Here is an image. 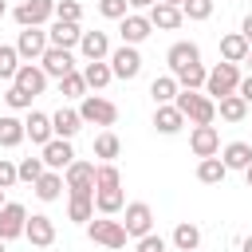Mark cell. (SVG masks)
<instances>
[{"instance_id": "cell-23", "label": "cell", "mask_w": 252, "mask_h": 252, "mask_svg": "<svg viewBox=\"0 0 252 252\" xmlns=\"http://www.w3.org/2000/svg\"><path fill=\"white\" fill-rule=\"evenodd\" d=\"M24 130H28V138H32L35 146H47V142L55 138V130H51V114H39V110H32V114H28Z\"/></svg>"}, {"instance_id": "cell-2", "label": "cell", "mask_w": 252, "mask_h": 252, "mask_svg": "<svg viewBox=\"0 0 252 252\" xmlns=\"http://www.w3.org/2000/svg\"><path fill=\"white\" fill-rule=\"evenodd\" d=\"M240 91V71H236V63H217L213 71H209V79H205V94L213 98V102H220V98H228V94H236Z\"/></svg>"}, {"instance_id": "cell-41", "label": "cell", "mask_w": 252, "mask_h": 252, "mask_svg": "<svg viewBox=\"0 0 252 252\" xmlns=\"http://www.w3.org/2000/svg\"><path fill=\"white\" fill-rule=\"evenodd\" d=\"M79 16H83V8H79V0H55V20H67V24H79Z\"/></svg>"}, {"instance_id": "cell-55", "label": "cell", "mask_w": 252, "mask_h": 252, "mask_svg": "<svg viewBox=\"0 0 252 252\" xmlns=\"http://www.w3.org/2000/svg\"><path fill=\"white\" fill-rule=\"evenodd\" d=\"M0 252H4V240H0Z\"/></svg>"}, {"instance_id": "cell-31", "label": "cell", "mask_w": 252, "mask_h": 252, "mask_svg": "<svg viewBox=\"0 0 252 252\" xmlns=\"http://www.w3.org/2000/svg\"><path fill=\"white\" fill-rule=\"evenodd\" d=\"M173 244H177V252H197V244H201V228L189 224V220H181V224L173 228Z\"/></svg>"}, {"instance_id": "cell-53", "label": "cell", "mask_w": 252, "mask_h": 252, "mask_svg": "<svg viewBox=\"0 0 252 252\" xmlns=\"http://www.w3.org/2000/svg\"><path fill=\"white\" fill-rule=\"evenodd\" d=\"M4 12H8V4H4V0H0V16H4Z\"/></svg>"}, {"instance_id": "cell-56", "label": "cell", "mask_w": 252, "mask_h": 252, "mask_svg": "<svg viewBox=\"0 0 252 252\" xmlns=\"http://www.w3.org/2000/svg\"><path fill=\"white\" fill-rule=\"evenodd\" d=\"M248 63H252V51H248Z\"/></svg>"}, {"instance_id": "cell-35", "label": "cell", "mask_w": 252, "mask_h": 252, "mask_svg": "<svg viewBox=\"0 0 252 252\" xmlns=\"http://www.w3.org/2000/svg\"><path fill=\"white\" fill-rule=\"evenodd\" d=\"M94 189H122V173H118L114 161H102L94 169Z\"/></svg>"}, {"instance_id": "cell-24", "label": "cell", "mask_w": 252, "mask_h": 252, "mask_svg": "<svg viewBox=\"0 0 252 252\" xmlns=\"http://www.w3.org/2000/svg\"><path fill=\"white\" fill-rule=\"evenodd\" d=\"M154 126H158V134H177V130L185 126V114H181L173 102H165V106L154 110Z\"/></svg>"}, {"instance_id": "cell-11", "label": "cell", "mask_w": 252, "mask_h": 252, "mask_svg": "<svg viewBox=\"0 0 252 252\" xmlns=\"http://www.w3.org/2000/svg\"><path fill=\"white\" fill-rule=\"evenodd\" d=\"M189 150H193L197 158H217V154H220V134H217V126H193Z\"/></svg>"}, {"instance_id": "cell-3", "label": "cell", "mask_w": 252, "mask_h": 252, "mask_svg": "<svg viewBox=\"0 0 252 252\" xmlns=\"http://www.w3.org/2000/svg\"><path fill=\"white\" fill-rule=\"evenodd\" d=\"M79 118L83 122H94V126H114L118 122V106L110 98H102V94H87L79 102Z\"/></svg>"}, {"instance_id": "cell-34", "label": "cell", "mask_w": 252, "mask_h": 252, "mask_svg": "<svg viewBox=\"0 0 252 252\" xmlns=\"http://www.w3.org/2000/svg\"><path fill=\"white\" fill-rule=\"evenodd\" d=\"M217 110H220V118H224V122H240V118L248 114V102H244L240 94H228V98H220V102H217Z\"/></svg>"}, {"instance_id": "cell-15", "label": "cell", "mask_w": 252, "mask_h": 252, "mask_svg": "<svg viewBox=\"0 0 252 252\" xmlns=\"http://www.w3.org/2000/svg\"><path fill=\"white\" fill-rule=\"evenodd\" d=\"M154 32V24H150V16H138V12H130L126 20H122V28H118V35H122V43H130V47H138L146 35Z\"/></svg>"}, {"instance_id": "cell-40", "label": "cell", "mask_w": 252, "mask_h": 252, "mask_svg": "<svg viewBox=\"0 0 252 252\" xmlns=\"http://www.w3.org/2000/svg\"><path fill=\"white\" fill-rule=\"evenodd\" d=\"M16 169H20V181H28V185H35V181H39V177L47 173L43 158H24V161H20Z\"/></svg>"}, {"instance_id": "cell-8", "label": "cell", "mask_w": 252, "mask_h": 252, "mask_svg": "<svg viewBox=\"0 0 252 252\" xmlns=\"http://www.w3.org/2000/svg\"><path fill=\"white\" fill-rule=\"evenodd\" d=\"M24 228H28V209L20 201H8L0 209V240H16L24 236Z\"/></svg>"}, {"instance_id": "cell-10", "label": "cell", "mask_w": 252, "mask_h": 252, "mask_svg": "<svg viewBox=\"0 0 252 252\" xmlns=\"http://www.w3.org/2000/svg\"><path fill=\"white\" fill-rule=\"evenodd\" d=\"M110 71H114L118 79H138V71H142V55H138V47L122 43L118 51H110Z\"/></svg>"}, {"instance_id": "cell-42", "label": "cell", "mask_w": 252, "mask_h": 252, "mask_svg": "<svg viewBox=\"0 0 252 252\" xmlns=\"http://www.w3.org/2000/svg\"><path fill=\"white\" fill-rule=\"evenodd\" d=\"M181 12H185L189 20H209V16H213V0H185Z\"/></svg>"}, {"instance_id": "cell-20", "label": "cell", "mask_w": 252, "mask_h": 252, "mask_svg": "<svg viewBox=\"0 0 252 252\" xmlns=\"http://www.w3.org/2000/svg\"><path fill=\"white\" fill-rule=\"evenodd\" d=\"M79 51L87 55V63H94V59H106V55H110V39H106V32H83V39H79Z\"/></svg>"}, {"instance_id": "cell-7", "label": "cell", "mask_w": 252, "mask_h": 252, "mask_svg": "<svg viewBox=\"0 0 252 252\" xmlns=\"http://www.w3.org/2000/svg\"><path fill=\"white\" fill-rule=\"evenodd\" d=\"M122 228H126V236H150L154 232V209L146 205V201H134V205H126V220H122Z\"/></svg>"}, {"instance_id": "cell-18", "label": "cell", "mask_w": 252, "mask_h": 252, "mask_svg": "<svg viewBox=\"0 0 252 252\" xmlns=\"http://www.w3.org/2000/svg\"><path fill=\"white\" fill-rule=\"evenodd\" d=\"M181 20H185V12H181V8H173V4H161V0H158V4L150 8V24H154V28H161V32H177V28H181Z\"/></svg>"}, {"instance_id": "cell-13", "label": "cell", "mask_w": 252, "mask_h": 252, "mask_svg": "<svg viewBox=\"0 0 252 252\" xmlns=\"http://www.w3.org/2000/svg\"><path fill=\"white\" fill-rule=\"evenodd\" d=\"M39 67H43V75L67 79V75L75 71V55H71V51H63V47H47V51H43V59H39Z\"/></svg>"}, {"instance_id": "cell-37", "label": "cell", "mask_w": 252, "mask_h": 252, "mask_svg": "<svg viewBox=\"0 0 252 252\" xmlns=\"http://www.w3.org/2000/svg\"><path fill=\"white\" fill-rule=\"evenodd\" d=\"M67 213H71V220H79V224H91V220H94V197H71Z\"/></svg>"}, {"instance_id": "cell-1", "label": "cell", "mask_w": 252, "mask_h": 252, "mask_svg": "<svg viewBox=\"0 0 252 252\" xmlns=\"http://www.w3.org/2000/svg\"><path fill=\"white\" fill-rule=\"evenodd\" d=\"M173 106H177L193 126H213V118H217V102H213L209 94H197V91H177Z\"/></svg>"}, {"instance_id": "cell-5", "label": "cell", "mask_w": 252, "mask_h": 252, "mask_svg": "<svg viewBox=\"0 0 252 252\" xmlns=\"http://www.w3.org/2000/svg\"><path fill=\"white\" fill-rule=\"evenodd\" d=\"M12 16H16L20 28H43L55 16V0H20Z\"/></svg>"}, {"instance_id": "cell-45", "label": "cell", "mask_w": 252, "mask_h": 252, "mask_svg": "<svg viewBox=\"0 0 252 252\" xmlns=\"http://www.w3.org/2000/svg\"><path fill=\"white\" fill-rule=\"evenodd\" d=\"M16 181H20V169H16L8 158H0V189H12Z\"/></svg>"}, {"instance_id": "cell-29", "label": "cell", "mask_w": 252, "mask_h": 252, "mask_svg": "<svg viewBox=\"0 0 252 252\" xmlns=\"http://www.w3.org/2000/svg\"><path fill=\"white\" fill-rule=\"evenodd\" d=\"M59 193H63V173L47 169V173L35 181V197H39V201H59Z\"/></svg>"}, {"instance_id": "cell-21", "label": "cell", "mask_w": 252, "mask_h": 252, "mask_svg": "<svg viewBox=\"0 0 252 252\" xmlns=\"http://www.w3.org/2000/svg\"><path fill=\"white\" fill-rule=\"evenodd\" d=\"M248 39L240 35V32H228V35H220V59L224 63H244L248 59Z\"/></svg>"}, {"instance_id": "cell-26", "label": "cell", "mask_w": 252, "mask_h": 252, "mask_svg": "<svg viewBox=\"0 0 252 252\" xmlns=\"http://www.w3.org/2000/svg\"><path fill=\"white\" fill-rule=\"evenodd\" d=\"M83 79H87V87H91V91H102V87L114 79V71H110V63L94 59V63H87V67H83Z\"/></svg>"}, {"instance_id": "cell-43", "label": "cell", "mask_w": 252, "mask_h": 252, "mask_svg": "<svg viewBox=\"0 0 252 252\" xmlns=\"http://www.w3.org/2000/svg\"><path fill=\"white\" fill-rule=\"evenodd\" d=\"M126 8H130L126 0H98V12H102L106 20H126V16H130Z\"/></svg>"}, {"instance_id": "cell-44", "label": "cell", "mask_w": 252, "mask_h": 252, "mask_svg": "<svg viewBox=\"0 0 252 252\" xmlns=\"http://www.w3.org/2000/svg\"><path fill=\"white\" fill-rule=\"evenodd\" d=\"M4 102H8L12 110H28V106H32V94H28V91H20V87L12 83V87H8V94H4Z\"/></svg>"}, {"instance_id": "cell-14", "label": "cell", "mask_w": 252, "mask_h": 252, "mask_svg": "<svg viewBox=\"0 0 252 252\" xmlns=\"http://www.w3.org/2000/svg\"><path fill=\"white\" fill-rule=\"evenodd\" d=\"M24 236H28L35 248H47V244H55V220H51V217H43V213H32V217H28Z\"/></svg>"}, {"instance_id": "cell-4", "label": "cell", "mask_w": 252, "mask_h": 252, "mask_svg": "<svg viewBox=\"0 0 252 252\" xmlns=\"http://www.w3.org/2000/svg\"><path fill=\"white\" fill-rule=\"evenodd\" d=\"M87 236L94 244H102V248H126V228H122V220H110V217L91 220L87 224Z\"/></svg>"}, {"instance_id": "cell-19", "label": "cell", "mask_w": 252, "mask_h": 252, "mask_svg": "<svg viewBox=\"0 0 252 252\" xmlns=\"http://www.w3.org/2000/svg\"><path fill=\"white\" fill-rule=\"evenodd\" d=\"M12 83H16L20 91H28V94L35 98V94H39V91L47 87V75H43V67H35V63H24V67L16 71V79H12Z\"/></svg>"}, {"instance_id": "cell-33", "label": "cell", "mask_w": 252, "mask_h": 252, "mask_svg": "<svg viewBox=\"0 0 252 252\" xmlns=\"http://www.w3.org/2000/svg\"><path fill=\"white\" fill-rule=\"evenodd\" d=\"M173 79H177V87H181V91H197V87H205L209 71H205L201 63H189V67H181V71H177Z\"/></svg>"}, {"instance_id": "cell-48", "label": "cell", "mask_w": 252, "mask_h": 252, "mask_svg": "<svg viewBox=\"0 0 252 252\" xmlns=\"http://www.w3.org/2000/svg\"><path fill=\"white\" fill-rule=\"evenodd\" d=\"M240 35L248 39V47H252V16H244V24H240Z\"/></svg>"}, {"instance_id": "cell-30", "label": "cell", "mask_w": 252, "mask_h": 252, "mask_svg": "<svg viewBox=\"0 0 252 252\" xmlns=\"http://www.w3.org/2000/svg\"><path fill=\"white\" fill-rule=\"evenodd\" d=\"M122 205H126L122 189H94V209H98L102 217H114V213H118Z\"/></svg>"}, {"instance_id": "cell-25", "label": "cell", "mask_w": 252, "mask_h": 252, "mask_svg": "<svg viewBox=\"0 0 252 252\" xmlns=\"http://www.w3.org/2000/svg\"><path fill=\"white\" fill-rule=\"evenodd\" d=\"M220 161H224L228 169H248V165H252V146H248V142H228V146L220 150Z\"/></svg>"}, {"instance_id": "cell-46", "label": "cell", "mask_w": 252, "mask_h": 252, "mask_svg": "<svg viewBox=\"0 0 252 252\" xmlns=\"http://www.w3.org/2000/svg\"><path fill=\"white\" fill-rule=\"evenodd\" d=\"M138 252H165V240L150 232V236H142V240H138Z\"/></svg>"}, {"instance_id": "cell-9", "label": "cell", "mask_w": 252, "mask_h": 252, "mask_svg": "<svg viewBox=\"0 0 252 252\" xmlns=\"http://www.w3.org/2000/svg\"><path fill=\"white\" fill-rule=\"evenodd\" d=\"M51 47V39H47V32L43 28H24L20 32V39H16V51H20V59H43V51Z\"/></svg>"}, {"instance_id": "cell-12", "label": "cell", "mask_w": 252, "mask_h": 252, "mask_svg": "<svg viewBox=\"0 0 252 252\" xmlns=\"http://www.w3.org/2000/svg\"><path fill=\"white\" fill-rule=\"evenodd\" d=\"M43 165L47 169H55V173H63V169H71V161H75V150H71V142H63V138H51L47 146H43Z\"/></svg>"}, {"instance_id": "cell-49", "label": "cell", "mask_w": 252, "mask_h": 252, "mask_svg": "<svg viewBox=\"0 0 252 252\" xmlns=\"http://www.w3.org/2000/svg\"><path fill=\"white\" fill-rule=\"evenodd\" d=\"M126 4H130V8H154L158 0H126Z\"/></svg>"}, {"instance_id": "cell-50", "label": "cell", "mask_w": 252, "mask_h": 252, "mask_svg": "<svg viewBox=\"0 0 252 252\" xmlns=\"http://www.w3.org/2000/svg\"><path fill=\"white\" fill-rule=\"evenodd\" d=\"M240 252H252V236H244V244H240Z\"/></svg>"}, {"instance_id": "cell-38", "label": "cell", "mask_w": 252, "mask_h": 252, "mask_svg": "<svg viewBox=\"0 0 252 252\" xmlns=\"http://www.w3.org/2000/svg\"><path fill=\"white\" fill-rule=\"evenodd\" d=\"M59 91H63V98H87V79H83V71H71L67 79H59Z\"/></svg>"}, {"instance_id": "cell-36", "label": "cell", "mask_w": 252, "mask_h": 252, "mask_svg": "<svg viewBox=\"0 0 252 252\" xmlns=\"http://www.w3.org/2000/svg\"><path fill=\"white\" fill-rule=\"evenodd\" d=\"M118 150H122V142H118V134H110V130H102V134L94 138V158H102V161H110V158H118Z\"/></svg>"}, {"instance_id": "cell-6", "label": "cell", "mask_w": 252, "mask_h": 252, "mask_svg": "<svg viewBox=\"0 0 252 252\" xmlns=\"http://www.w3.org/2000/svg\"><path fill=\"white\" fill-rule=\"evenodd\" d=\"M94 169H98V165L75 158L71 169H67V193H71V197H94Z\"/></svg>"}, {"instance_id": "cell-51", "label": "cell", "mask_w": 252, "mask_h": 252, "mask_svg": "<svg viewBox=\"0 0 252 252\" xmlns=\"http://www.w3.org/2000/svg\"><path fill=\"white\" fill-rule=\"evenodd\" d=\"M244 177H248V189H252V165H248V169H244Z\"/></svg>"}, {"instance_id": "cell-39", "label": "cell", "mask_w": 252, "mask_h": 252, "mask_svg": "<svg viewBox=\"0 0 252 252\" xmlns=\"http://www.w3.org/2000/svg\"><path fill=\"white\" fill-rule=\"evenodd\" d=\"M20 67H24V63H20V51L8 47V43H0V79H16Z\"/></svg>"}, {"instance_id": "cell-22", "label": "cell", "mask_w": 252, "mask_h": 252, "mask_svg": "<svg viewBox=\"0 0 252 252\" xmlns=\"http://www.w3.org/2000/svg\"><path fill=\"white\" fill-rule=\"evenodd\" d=\"M165 63H169V71L177 75L181 67H189V63H201V51H197V43H173L169 51H165Z\"/></svg>"}, {"instance_id": "cell-28", "label": "cell", "mask_w": 252, "mask_h": 252, "mask_svg": "<svg viewBox=\"0 0 252 252\" xmlns=\"http://www.w3.org/2000/svg\"><path fill=\"white\" fill-rule=\"evenodd\" d=\"M224 173H228V165L220 158H201V165H197V181H205V185H220Z\"/></svg>"}, {"instance_id": "cell-54", "label": "cell", "mask_w": 252, "mask_h": 252, "mask_svg": "<svg viewBox=\"0 0 252 252\" xmlns=\"http://www.w3.org/2000/svg\"><path fill=\"white\" fill-rule=\"evenodd\" d=\"M4 205H8V201H4V189H0V209H4Z\"/></svg>"}, {"instance_id": "cell-32", "label": "cell", "mask_w": 252, "mask_h": 252, "mask_svg": "<svg viewBox=\"0 0 252 252\" xmlns=\"http://www.w3.org/2000/svg\"><path fill=\"white\" fill-rule=\"evenodd\" d=\"M24 138H28L24 122H20V118H12V114H4V118H0V146H8V150H12V146H20Z\"/></svg>"}, {"instance_id": "cell-52", "label": "cell", "mask_w": 252, "mask_h": 252, "mask_svg": "<svg viewBox=\"0 0 252 252\" xmlns=\"http://www.w3.org/2000/svg\"><path fill=\"white\" fill-rule=\"evenodd\" d=\"M161 4H173V8H181V4H185V0H161Z\"/></svg>"}, {"instance_id": "cell-27", "label": "cell", "mask_w": 252, "mask_h": 252, "mask_svg": "<svg viewBox=\"0 0 252 252\" xmlns=\"http://www.w3.org/2000/svg\"><path fill=\"white\" fill-rule=\"evenodd\" d=\"M177 91H181V87H177V79H173V75H158V79L150 83V94H154V102H158V106L173 102V98H177Z\"/></svg>"}, {"instance_id": "cell-17", "label": "cell", "mask_w": 252, "mask_h": 252, "mask_svg": "<svg viewBox=\"0 0 252 252\" xmlns=\"http://www.w3.org/2000/svg\"><path fill=\"white\" fill-rule=\"evenodd\" d=\"M51 130H55V138L71 142V138L83 130V118H79V110H71V106H59V110L51 114Z\"/></svg>"}, {"instance_id": "cell-47", "label": "cell", "mask_w": 252, "mask_h": 252, "mask_svg": "<svg viewBox=\"0 0 252 252\" xmlns=\"http://www.w3.org/2000/svg\"><path fill=\"white\" fill-rule=\"evenodd\" d=\"M236 94H240L244 102H252V75H248V79H240V91H236Z\"/></svg>"}, {"instance_id": "cell-16", "label": "cell", "mask_w": 252, "mask_h": 252, "mask_svg": "<svg viewBox=\"0 0 252 252\" xmlns=\"http://www.w3.org/2000/svg\"><path fill=\"white\" fill-rule=\"evenodd\" d=\"M47 39H51V47H63V51H71V47H79V39H83V28H79V24H67V20H55V24L47 28Z\"/></svg>"}]
</instances>
